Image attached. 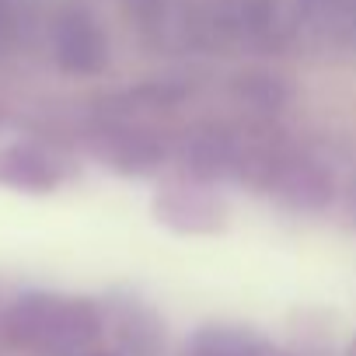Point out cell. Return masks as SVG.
Wrapping results in <instances>:
<instances>
[{
    "label": "cell",
    "mask_w": 356,
    "mask_h": 356,
    "mask_svg": "<svg viewBox=\"0 0 356 356\" xmlns=\"http://www.w3.org/2000/svg\"><path fill=\"white\" fill-rule=\"evenodd\" d=\"M255 171L262 175V189L290 210H321L335 189L328 168L307 154H273L255 164Z\"/></svg>",
    "instance_id": "cell-1"
},
{
    "label": "cell",
    "mask_w": 356,
    "mask_h": 356,
    "mask_svg": "<svg viewBox=\"0 0 356 356\" xmlns=\"http://www.w3.org/2000/svg\"><path fill=\"white\" fill-rule=\"evenodd\" d=\"M18 325L29 339L49 342V346H88L98 335V314L84 300H60V297H39L29 300L18 311Z\"/></svg>",
    "instance_id": "cell-2"
},
{
    "label": "cell",
    "mask_w": 356,
    "mask_h": 356,
    "mask_svg": "<svg viewBox=\"0 0 356 356\" xmlns=\"http://www.w3.org/2000/svg\"><path fill=\"white\" fill-rule=\"evenodd\" d=\"M56 60H60L63 70L84 74V77H95V74L105 70L108 42H105V32H102L98 18L88 8L70 4L56 18Z\"/></svg>",
    "instance_id": "cell-3"
},
{
    "label": "cell",
    "mask_w": 356,
    "mask_h": 356,
    "mask_svg": "<svg viewBox=\"0 0 356 356\" xmlns=\"http://www.w3.org/2000/svg\"><path fill=\"white\" fill-rule=\"evenodd\" d=\"M67 178V161L35 143H15L0 150V186L22 193H53Z\"/></svg>",
    "instance_id": "cell-4"
},
{
    "label": "cell",
    "mask_w": 356,
    "mask_h": 356,
    "mask_svg": "<svg viewBox=\"0 0 356 356\" xmlns=\"http://www.w3.org/2000/svg\"><path fill=\"white\" fill-rule=\"evenodd\" d=\"M157 217L175 227V231H189V234H200V231H213L220 227V207L217 200L210 196V189L189 182H175L168 186L161 196H157Z\"/></svg>",
    "instance_id": "cell-5"
},
{
    "label": "cell",
    "mask_w": 356,
    "mask_h": 356,
    "mask_svg": "<svg viewBox=\"0 0 356 356\" xmlns=\"http://www.w3.org/2000/svg\"><path fill=\"white\" fill-rule=\"evenodd\" d=\"M98 154H102L112 168H119V171H126V175H147V171H154V168L164 161V143H161L154 133L140 129V126L119 122V126H112V129H102V136H98Z\"/></svg>",
    "instance_id": "cell-6"
},
{
    "label": "cell",
    "mask_w": 356,
    "mask_h": 356,
    "mask_svg": "<svg viewBox=\"0 0 356 356\" xmlns=\"http://www.w3.org/2000/svg\"><path fill=\"white\" fill-rule=\"evenodd\" d=\"M182 164L193 178L200 182H213V178H227V175H245V150L220 129H207L186 140L182 147Z\"/></svg>",
    "instance_id": "cell-7"
},
{
    "label": "cell",
    "mask_w": 356,
    "mask_h": 356,
    "mask_svg": "<svg viewBox=\"0 0 356 356\" xmlns=\"http://www.w3.org/2000/svg\"><path fill=\"white\" fill-rule=\"evenodd\" d=\"M300 18L307 29L356 46V0H300Z\"/></svg>",
    "instance_id": "cell-8"
},
{
    "label": "cell",
    "mask_w": 356,
    "mask_h": 356,
    "mask_svg": "<svg viewBox=\"0 0 356 356\" xmlns=\"http://www.w3.org/2000/svg\"><path fill=\"white\" fill-rule=\"evenodd\" d=\"M193 356H286L276 346L248 335V332H234V328H213L203 332L193 346Z\"/></svg>",
    "instance_id": "cell-9"
},
{
    "label": "cell",
    "mask_w": 356,
    "mask_h": 356,
    "mask_svg": "<svg viewBox=\"0 0 356 356\" xmlns=\"http://www.w3.org/2000/svg\"><path fill=\"white\" fill-rule=\"evenodd\" d=\"M349 207H353V213H356V186H353V193H349Z\"/></svg>",
    "instance_id": "cell-10"
},
{
    "label": "cell",
    "mask_w": 356,
    "mask_h": 356,
    "mask_svg": "<svg viewBox=\"0 0 356 356\" xmlns=\"http://www.w3.org/2000/svg\"><path fill=\"white\" fill-rule=\"evenodd\" d=\"M91 356H108V353H91Z\"/></svg>",
    "instance_id": "cell-11"
}]
</instances>
